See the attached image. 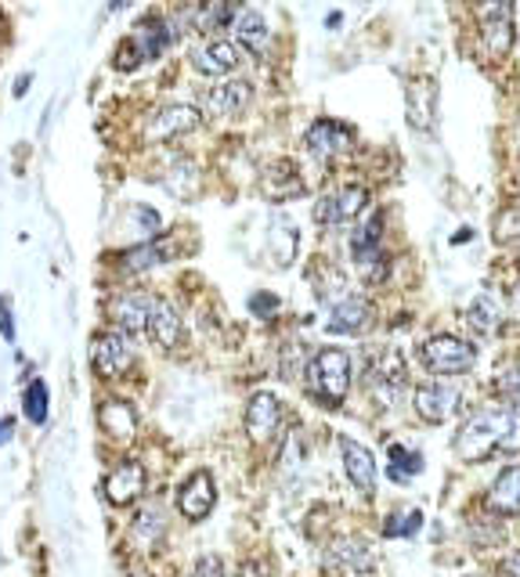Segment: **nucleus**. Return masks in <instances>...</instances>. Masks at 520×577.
<instances>
[{"instance_id":"obj_1","label":"nucleus","mask_w":520,"mask_h":577,"mask_svg":"<svg viewBox=\"0 0 520 577\" xmlns=\"http://www.w3.org/2000/svg\"><path fill=\"white\" fill-rule=\"evenodd\" d=\"M452 451L463 462H488L496 451H520V409L517 404L477 409L452 437Z\"/></svg>"},{"instance_id":"obj_2","label":"nucleus","mask_w":520,"mask_h":577,"mask_svg":"<svg viewBox=\"0 0 520 577\" xmlns=\"http://www.w3.org/2000/svg\"><path fill=\"white\" fill-rule=\"evenodd\" d=\"M307 390L311 398L322 401L325 409H340L350 393V353L340 347H322L315 358L307 361Z\"/></svg>"},{"instance_id":"obj_3","label":"nucleus","mask_w":520,"mask_h":577,"mask_svg":"<svg viewBox=\"0 0 520 577\" xmlns=\"http://www.w3.org/2000/svg\"><path fill=\"white\" fill-rule=\"evenodd\" d=\"M420 358H423V364H426V369H431L434 375H463V372L474 369L477 347L466 344V339H459V336L441 333V336H431V339H426V344L420 347Z\"/></svg>"},{"instance_id":"obj_4","label":"nucleus","mask_w":520,"mask_h":577,"mask_svg":"<svg viewBox=\"0 0 520 577\" xmlns=\"http://www.w3.org/2000/svg\"><path fill=\"white\" fill-rule=\"evenodd\" d=\"M480 41L491 58H506L513 47V0H477Z\"/></svg>"},{"instance_id":"obj_5","label":"nucleus","mask_w":520,"mask_h":577,"mask_svg":"<svg viewBox=\"0 0 520 577\" xmlns=\"http://www.w3.org/2000/svg\"><path fill=\"white\" fill-rule=\"evenodd\" d=\"M90 364L101 379H120L130 372L134 364V344H130V333L123 329H109L98 333L95 344H90Z\"/></svg>"},{"instance_id":"obj_6","label":"nucleus","mask_w":520,"mask_h":577,"mask_svg":"<svg viewBox=\"0 0 520 577\" xmlns=\"http://www.w3.org/2000/svg\"><path fill=\"white\" fill-rule=\"evenodd\" d=\"M369 206V192L361 185H344L329 195H322L315 203V220L325 228H336V225H350L355 217L366 214Z\"/></svg>"},{"instance_id":"obj_7","label":"nucleus","mask_w":520,"mask_h":577,"mask_svg":"<svg viewBox=\"0 0 520 577\" xmlns=\"http://www.w3.org/2000/svg\"><path fill=\"white\" fill-rule=\"evenodd\" d=\"M203 120V112L195 109V105H185V101H174V105H163V109H155L145 123V141L160 144V141H174L181 134H188Z\"/></svg>"},{"instance_id":"obj_8","label":"nucleus","mask_w":520,"mask_h":577,"mask_svg":"<svg viewBox=\"0 0 520 577\" xmlns=\"http://www.w3.org/2000/svg\"><path fill=\"white\" fill-rule=\"evenodd\" d=\"M412 404H415V415H420L423 423L441 426L459 412V390H452L445 383H423V387H415Z\"/></svg>"},{"instance_id":"obj_9","label":"nucleus","mask_w":520,"mask_h":577,"mask_svg":"<svg viewBox=\"0 0 520 577\" xmlns=\"http://www.w3.org/2000/svg\"><path fill=\"white\" fill-rule=\"evenodd\" d=\"M279 426H282V401L268 390L253 393L250 404H246V433H250V440L268 444L279 433Z\"/></svg>"},{"instance_id":"obj_10","label":"nucleus","mask_w":520,"mask_h":577,"mask_svg":"<svg viewBox=\"0 0 520 577\" xmlns=\"http://www.w3.org/2000/svg\"><path fill=\"white\" fill-rule=\"evenodd\" d=\"M214 502H217V483L214 477L206 473V469H195V473L181 483V491H177V509H181V516L185 520H206L214 513Z\"/></svg>"},{"instance_id":"obj_11","label":"nucleus","mask_w":520,"mask_h":577,"mask_svg":"<svg viewBox=\"0 0 520 577\" xmlns=\"http://www.w3.org/2000/svg\"><path fill=\"white\" fill-rule=\"evenodd\" d=\"M350 141H355L350 127L336 123V120H315L307 127V134H304L307 152L315 155V160H322V163H329V160H336V155H344L350 149Z\"/></svg>"},{"instance_id":"obj_12","label":"nucleus","mask_w":520,"mask_h":577,"mask_svg":"<svg viewBox=\"0 0 520 577\" xmlns=\"http://www.w3.org/2000/svg\"><path fill=\"white\" fill-rule=\"evenodd\" d=\"M145 483H149L145 466L134 462V458H123V462L106 477L101 488H106V498L112 505H134L138 498L145 494Z\"/></svg>"},{"instance_id":"obj_13","label":"nucleus","mask_w":520,"mask_h":577,"mask_svg":"<svg viewBox=\"0 0 520 577\" xmlns=\"http://www.w3.org/2000/svg\"><path fill=\"white\" fill-rule=\"evenodd\" d=\"M372 325V304L361 296H340L329 311V325L325 329L336 336H361Z\"/></svg>"},{"instance_id":"obj_14","label":"nucleus","mask_w":520,"mask_h":577,"mask_svg":"<svg viewBox=\"0 0 520 577\" xmlns=\"http://www.w3.org/2000/svg\"><path fill=\"white\" fill-rule=\"evenodd\" d=\"M340 455H344V473L347 480L355 483L361 494H372L376 491V458L366 444L350 440V437H340Z\"/></svg>"},{"instance_id":"obj_15","label":"nucleus","mask_w":520,"mask_h":577,"mask_svg":"<svg viewBox=\"0 0 520 577\" xmlns=\"http://www.w3.org/2000/svg\"><path fill=\"white\" fill-rule=\"evenodd\" d=\"M239 62H242V47L231 41H210L192 55L195 73L203 76H228L239 69Z\"/></svg>"},{"instance_id":"obj_16","label":"nucleus","mask_w":520,"mask_h":577,"mask_svg":"<svg viewBox=\"0 0 520 577\" xmlns=\"http://www.w3.org/2000/svg\"><path fill=\"white\" fill-rule=\"evenodd\" d=\"M145 336L152 339L155 347H163V350H174L181 344V318H177V311L166 304V300H160V296H152V304H149Z\"/></svg>"},{"instance_id":"obj_17","label":"nucleus","mask_w":520,"mask_h":577,"mask_svg":"<svg viewBox=\"0 0 520 577\" xmlns=\"http://www.w3.org/2000/svg\"><path fill=\"white\" fill-rule=\"evenodd\" d=\"M149 304H152V296L145 293H120V296H112V304H109V318L116 329H123L130 336H138V333H145V318H149Z\"/></svg>"},{"instance_id":"obj_18","label":"nucleus","mask_w":520,"mask_h":577,"mask_svg":"<svg viewBox=\"0 0 520 577\" xmlns=\"http://www.w3.org/2000/svg\"><path fill=\"white\" fill-rule=\"evenodd\" d=\"M405 112L415 130H431L437 116V87L434 80H412L405 90Z\"/></svg>"},{"instance_id":"obj_19","label":"nucleus","mask_w":520,"mask_h":577,"mask_svg":"<svg viewBox=\"0 0 520 577\" xmlns=\"http://www.w3.org/2000/svg\"><path fill=\"white\" fill-rule=\"evenodd\" d=\"M296 246H301V231L285 214H275L268 225V249H271V260L279 268H290L296 260Z\"/></svg>"},{"instance_id":"obj_20","label":"nucleus","mask_w":520,"mask_h":577,"mask_svg":"<svg viewBox=\"0 0 520 577\" xmlns=\"http://www.w3.org/2000/svg\"><path fill=\"white\" fill-rule=\"evenodd\" d=\"M488 509L499 516H520V466H506L488 491Z\"/></svg>"},{"instance_id":"obj_21","label":"nucleus","mask_w":520,"mask_h":577,"mask_svg":"<svg viewBox=\"0 0 520 577\" xmlns=\"http://www.w3.org/2000/svg\"><path fill=\"white\" fill-rule=\"evenodd\" d=\"M98 423H101V429H106L112 440H130V437H134V429H138V412H134V404H130V401L112 398V401H101Z\"/></svg>"},{"instance_id":"obj_22","label":"nucleus","mask_w":520,"mask_h":577,"mask_svg":"<svg viewBox=\"0 0 520 577\" xmlns=\"http://www.w3.org/2000/svg\"><path fill=\"white\" fill-rule=\"evenodd\" d=\"M502 318H506V304L499 300V293H491V288L477 293L474 304L466 307V322H470V329H477L480 336L496 333L502 325Z\"/></svg>"},{"instance_id":"obj_23","label":"nucleus","mask_w":520,"mask_h":577,"mask_svg":"<svg viewBox=\"0 0 520 577\" xmlns=\"http://www.w3.org/2000/svg\"><path fill=\"white\" fill-rule=\"evenodd\" d=\"M231 30H236V41H239V47L253 51V55H260V51H264V47H268V41H271L264 15H260V11H253V8H242L239 15L231 19Z\"/></svg>"},{"instance_id":"obj_24","label":"nucleus","mask_w":520,"mask_h":577,"mask_svg":"<svg viewBox=\"0 0 520 577\" xmlns=\"http://www.w3.org/2000/svg\"><path fill=\"white\" fill-rule=\"evenodd\" d=\"M325 567H329V570H369L372 567V553H369L366 542H358V537H344V542H336L329 548Z\"/></svg>"},{"instance_id":"obj_25","label":"nucleus","mask_w":520,"mask_h":577,"mask_svg":"<svg viewBox=\"0 0 520 577\" xmlns=\"http://www.w3.org/2000/svg\"><path fill=\"white\" fill-rule=\"evenodd\" d=\"M134 47L141 51V58H160L163 51H166V44H171V25H166L160 15H149V19H141V25L134 30Z\"/></svg>"},{"instance_id":"obj_26","label":"nucleus","mask_w":520,"mask_h":577,"mask_svg":"<svg viewBox=\"0 0 520 577\" xmlns=\"http://www.w3.org/2000/svg\"><path fill=\"white\" fill-rule=\"evenodd\" d=\"M253 101V87L246 80H228L210 90V109L217 116H239L246 112V105Z\"/></svg>"},{"instance_id":"obj_27","label":"nucleus","mask_w":520,"mask_h":577,"mask_svg":"<svg viewBox=\"0 0 520 577\" xmlns=\"http://www.w3.org/2000/svg\"><path fill=\"white\" fill-rule=\"evenodd\" d=\"M166 257H171V246H163V242L152 235V239H149L145 246H138V249H130V253H123V271L141 274V271H149V268H155V264H166Z\"/></svg>"},{"instance_id":"obj_28","label":"nucleus","mask_w":520,"mask_h":577,"mask_svg":"<svg viewBox=\"0 0 520 577\" xmlns=\"http://www.w3.org/2000/svg\"><path fill=\"white\" fill-rule=\"evenodd\" d=\"M380 239H383V214H372L366 225L350 235V253H355V264L372 253H380Z\"/></svg>"},{"instance_id":"obj_29","label":"nucleus","mask_w":520,"mask_h":577,"mask_svg":"<svg viewBox=\"0 0 520 577\" xmlns=\"http://www.w3.org/2000/svg\"><path fill=\"white\" fill-rule=\"evenodd\" d=\"M163 188L174 195L177 188V199H188V195L199 188V166H195L192 160H177L171 170H166V177H163Z\"/></svg>"},{"instance_id":"obj_30","label":"nucleus","mask_w":520,"mask_h":577,"mask_svg":"<svg viewBox=\"0 0 520 577\" xmlns=\"http://www.w3.org/2000/svg\"><path fill=\"white\" fill-rule=\"evenodd\" d=\"M387 455H390V480L405 483V480L423 473V455L420 451H409V448H401V444H390Z\"/></svg>"},{"instance_id":"obj_31","label":"nucleus","mask_w":520,"mask_h":577,"mask_svg":"<svg viewBox=\"0 0 520 577\" xmlns=\"http://www.w3.org/2000/svg\"><path fill=\"white\" fill-rule=\"evenodd\" d=\"M47 404H51V393L44 379H33L30 387L22 390V412L30 418L33 426H44L47 423Z\"/></svg>"},{"instance_id":"obj_32","label":"nucleus","mask_w":520,"mask_h":577,"mask_svg":"<svg viewBox=\"0 0 520 577\" xmlns=\"http://www.w3.org/2000/svg\"><path fill=\"white\" fill-rule=\"evenodd\" d=\"M163 531H166V509L160 502L141 505L138 516H134V534L141 537V542H155Z\"/></svg>"},{"instance_id":"obj_33","label":"nucleus","mask_w":520,"mask_h":577,"mask_svg":"<svg viewBox=\"0 0 520 577\" xmlns=\"http://www.w3.org/2000/svg\"><path fill=\"white\" fill-rule=\"evenodd\" d=\"M420 527H423L420 509H405V513H394L383 523V537H412Z\"/></svg>"},{"instance_id":"obj_34","label":"nucleus","mask_w":520,"mask_h":577,"mask_svg":"<svg viewBox=\"0 0 520 577\" xmlns=\"http://www.w3.org/2000/svg\"><path fill=\"white\" fill-rule=\"evenodd\" d=\"M279 296L275 293H253L250 296V311L257 314V318H271V314H279Z\"/></svg>"},{"instance_id":"obj_35","label":"nucleus","mask_w":520,"mask_h":577,"mask_svg":"<svg viewBox=\"0 0 520 577\" xmlns=\"http://www.w3.org/2000/svg\"><path fill=\"white\" fill-rule=\"evenodd\" d=\"M499 393H502V398L510 401V404H517V409H520V364H517V369H510V372H502Z\"/></svg>"},{"instance_id":"obj_36","label":"nucleus","mask_w":520,"mask_h":577,"mask_svg":"<svg viewBox=\"0 0 520 577\" xmlns=\"http://www.w3.org/2000/svg\"><path fill=\"white\" fill-rule=\"evenodd\" d=\"M0 336H4L8 344H15V322H11V307L4 296H0Z\"/></svg>"},{"instance_id":"obj_37","label":"nucleus","mask_w":520,"mask_h":577,"mask_svg":"<svg viewBox=\"0 0 520 577\" xmlns=\"http://www.w3.org/2000/svg\"><path fill=\"white\" fill-rule=\"evenodd\" d=\"M30 84H33V73H22L19 80H15V87H11V95H15V98H25V95H30Z\"/></svg>"},{"instance_id":"obj_38","label":"nucleus","mask_w":520,"mask_h":577,"mask_svg":"<svg viewBox=\"0 0 520 577\" xmlns=\"http://www.w3.org/2000/svg\"><path fill=\"white\" fill-rule=\"evenodd\" d=\"M220 570H225V563L220 559H199L195 563V574H220Z\"/></svg>"},{"instance_id":"obj_39","label":"nucleus","mask_w":520,"mask_h":577,"mask_svg":"<svg viewBox=\"0 0 520 577\" xmlns=\"http://www.w3.org/2000/svg\"><path fill=\"white\" fill-rule=\"evenodd\" d=\"M11 437H15V418H0V448H4Z\"/></svg>"},{"instance_id":"obj_40","label":"nucleus","mask_w":520,"mask_h":577,"mask_svg":"<svg viewBox=\"0 0 520 577\" xmlns=\"http://www.w3.org/2000/svg\"><path fill=\"white\" fill-rule=\"evenodd\" d=\"M506 570H513V574H520V556H513V559H506Z\"/></svg>"},{"instance_id":"obj_41","label":"nucleus","mask_w":520,"mask_h":577,"mask_svg":"<svg viewBox=\"0 0 520 577\" xmlns=\"http://www.w3.org/2000/svg\"><path fill=\"white\" fill-rule=\"evenodd\" d=\"M130 0H109V11H123Z\"/></svg>"},{"instance_id":"obj_42","label":"nucleus","mask_w":520,"mask_h":577,"mask_svg":"<svg viewBox=\"0 0 520 577\" xmlns=\"http://www.w3.org/2000/svg\"><path fill=\"white\" fill-rule=\"evenodd\" d=\"M513 307H517V314H520V285H517V293H513Z\"/></svg>"},{"instance_id":"obj_43","label":"nucleus","mask_w":520,"mask_h":577,"mask_svg":"<svg viewBox=\"0 0 520 577\" xmlns=\"http://www.w3.org/2000/svg\"><path fill=\"white\" fill-rule=\"evenodd\" d=\"M0 41H4V19H0Z\"/></svg>"}]
</instances>
